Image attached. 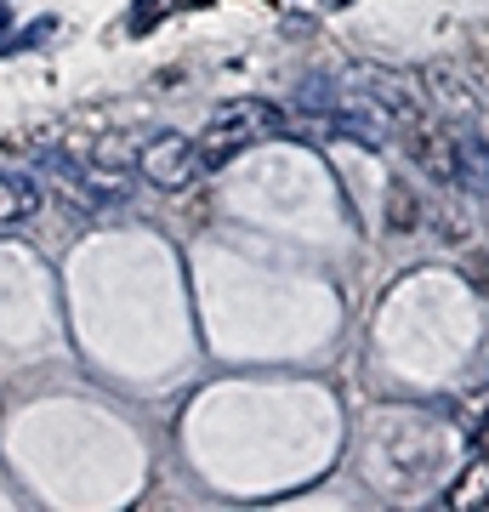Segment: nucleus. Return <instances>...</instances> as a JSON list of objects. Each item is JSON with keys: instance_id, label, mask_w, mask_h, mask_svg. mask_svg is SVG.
I'll return each mask as SVG.
<instances>
[{"instance_id": "obj_6", "label": "nucleus", "mask_w": 489, "mask_h": 512, "mask_svg": "<svg viewBox=\"0 0 489 512\" xmlns=\"http://www.w3.org/2000/svg\"><path fill=\"white\" fill-rule=\"evenodd\" d=\"M444 501H450V507H484L489 501V461H472L467 473H461V484H455Z\"/></svg>"}, {"instance_id": "obj_9", "label": "nucleus", "mask_w": 489, "mask_h": 512, "mask_svg": "<svg viewBox=\"0 0 489 512\" xmlns=\"http://www.w3.org/2000/svg\"><path fill=\"white\" fill-rule=\"evenodd\" d=\"M325 6H330V12H342V6H347V0H325Z\"/></svg>"}, {"instance_id": "obj_10", "label": "nucleus", "mask_w": 489, "mask_h": 512, "mask_svg": "<svg viewBox=\"0 0 489 512\" xmlns=\"http://www.w3.org/2000/svg\"><path fill=\"white\" fill-rule=\"evenodd\" d=\"M484 137H489V131H484Z\"/></svg>"}, {"instance_id": "obj_3", "label": "nucleus", "mask_w": 489, "mask_h": 512, "mask_svg": "<svg viewBox=\"0 0 489 512\" xmlns=\"http://www.w3.org/2000/svg\"><path fill=\"white\" fill-rule=\"evenodd\" d=\"M143 177L154 188H182L194 171H200V148L188 143L182 131H160V137H148L143 143Z\"/></svg>"}, {"instance_id": "obj_1", "label": "nucleus", "mask_w": 489, "mask_h": 512, "mask_svg": "<svg viewBox=\"0 0 489 512\" xmlns=\"http://www.w3.org/2000/svg\"><path fill=\"white\" fill-rule=\"evenodd\" d=\"M364 461H370V473H376V467H387V461H404L399 478H393V495H410V490H421V484L433 478V467L444 461V433H433V421H421L416 444H393V433H387L381 421H370Z\"/></svg>"}, {"instance_id": "obj_7", "label": "nucleus", "mask_w": 489, "mask_h": 512, "mask_svg": "<svg viewBox=\"0 0 489 512\" xmlns=\"http://www.w3.org/2000/svg\"><path fill=\"white\" fill-rule=\"evenodd\" d=\"M171 12V0H131V18H126V35L143 40L148 29H160V18Z\"/></svg>"}, {"instance_id": "obj_4", "label": "nucleus", "mask_w": 489, "mask_h": 512, "mask_svg": "<svg viewBox=\"0 0 489 512\" xmlns=\"http://www.w3.org/2000/svg\"><path fill=\"white\" fill-rule=\"evenodd\" d=\"M40 211V183L18 177V171H0V228H18Z\"/></svg>"}, {"instance_id": "obj_5", "label": "nucleus", "mask_w": 489, "mask_h": 512, "mask_svg": "<svg viewBox=\"0 0 489 512\" xmlns=\"http://www.w3.org/2000/svg\"><path fill=\"white\" fill-rule=\"evenodd\" d=\"M455 171L472 194H489V137L484 131H461L455 137Z\"/></svg>"}, {"instance_id": "obj_2", "label": "nucleus", "mask_w": 489, "mask_h": 512, "mask_svg": "<svg viewBox=\"0 0 489 512\" xmlns=\"http://www.w3.org/2000/svg\"><path fill=\"white\" fill-rule=\"evenodd\" d=\"M285 126V114L273 109V103H228V109L205 126V137L194 148H200V165H228L239 154V148H251L256 137H268V131Z\"/></svg>"}, {"instance_id": "obj_8", "label": "nucleus", "mask_w": 489, "mask_h": 512, "mask_svg": "<svg viewBox=\"0 0 489 512\" xmlns=\"http://www.w3.org/2000/svg\"><path fill=\"white\" fill-rule=\"evenodd\" d=\"M6 29H12V6H6V0H0V35H6Z\"/></svg>"}]
</instances>
